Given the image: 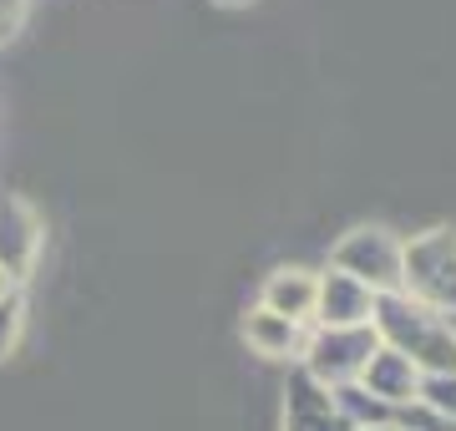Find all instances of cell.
<instances>
[{
	"mask_svg": "<svg viewBox=\"0 0 456 431\" xmlns=\"http://www.w3.org/2000/svg\"><path fill=\"white\" fill-rule=\"evenodd\" d=\"M375 340L395 355H406L421 376H456V325L436 310H426L416 299L395 295H375V315H370Z\"/></svg>",
	"mask_w": 456,
	"mask_h": 431,
	"instance_id": "cell-1",
	"label": "cell"
},
{
	"mask_svg": "<svg viewBox=\"0 0 456 431\" xmlns=\"http://www.w3.org/2000/svg\"><path fill=\"white\" fill-rule=\"evenodd\" d=\"M401 295L456 320V229H426L401 244Z\"/></svg>",
	"mask_w": 456,
	"mask_h": 431,
	"instance_id": "cell-2",
	"label": "cell"
},
{
	"mask_svg": "<svg viewBox=\"0 0 456 431\" xmlns=\"http://www.w3.org/2000/svg\"><path fill=\"white\" fill-rule=\"evenodd\" d=\"M401 244L406 239L391 233L386 224H360L330 249V269L350 274L370 295H395L401 289Z\"/></svg>",
	"mask_w": 456,
	"mask_h": 431,
	"instance_id": "cell-3",
	"label": "cell"
},
{
	"mask_svg": "<svg viewBox=\"0 0 456 431\" xmlns=\"http://www.w3.org/2000/svg\"><path fill=\"white\" fill-rule=\"evenodd\" d=\"M375 330L370 325H355V330H310L305 350H299V370L310 376L314 386L325 391H340V386H355L365 361L375 355Z\"/></svg>",
	"mask_w": 456,
	"mask_h": 431,
	"instance_id": "cell-4",
	"label": "cell"
},
{
	"mask_svg": "<svg viewBox=\"0 0 456 431\" xmlns=\"http://www.w3.org/2000/svg\"><path fill=\"white\" fill-rule=\"evenodd\" d=\"M41 244H46V218L26 199L5 193L0 199V274L20 284L41 259Z\"/></svg>",
	"mask_w": 456,
	"mask_h": 431,
	"instance_id": "cell-5",
	"label": "cell"
},
{
	"mask_svg": "<svg viewBox=\"0 0 456 431\" xmlns=\"http://www.w3.org/2000/svg\"><path fill=\"white\" fill-rule=\"evenodd\" d=\"M370 315H375V295L365 284H355L340 269H325L320 274L310 330H355V325H370Z\"/></svg>",
	"mask_w": 456,
	"mask_h": 431,
	"instance_id": "cell-6",
	"label": "cell"
},
{
	"mask_svg": "<svg viewBox=\"0 0 456 431\" xmlns=\"http://www.w3.org/2000/svg\"><path fill=\"white\" fill-rule=\"evenodd\" d=\"M421 370L406 361V355H395V350L375 346V355L365 361V370H360V391L370 401H380V406H391V411H406V406H416L421 401Z\"/></svg>",
	"mask_w": 456,
	"mask_h": 431,
	"instance_id": "cell-7",
	"label": "cell"
},
{
	"mask_svg": "<svg viewBox=\"0 0 456 431\" xmlns=\"http://www.w3.org/2000/svg\"><path fill=\"white\" fill-rule=\"evenodd\" d=\"M314 295H320V274L305 264H279L259 289V310L284 315L294 325H310L314 320Z\"/></svg>",
	"mask_w": 456,
	"mask_h": 431,
	"instance_id": "cell-8",
	"label": "cell"
},
{
	"mask_svg": "<svg viewBox=\"0 0 456 431\" xmlns=\"http://www.w3.org/2000/svg\"><path fill=\"white\" fill-rule=\"evenodd\" d=\"M284 431H350V427H345L340 406L325 386H314L305 370H294L289 391H284Z\"/></svg>",
	"mask_w": 456,
	"mask_h": 431,
	"instance_id": "cell-9",
	"label": "cell"
},
{
	"mask_svg": "<svg viewBox=\"0 0 456 431\" xmlns=\"http://www.w3.org/2000/svg\"><path fill=\"white\" fill-rule=\"evenodd\" d=\"M310 340V325H294L284 315H269V310H248L244 315V346L264 361H299V350Z\"/></svg>",
	"mask_w": 456,
	"mask_h": 431,
	"instance_id": "cell-10",
	"label": "cell"
},
{
	"mask_svg": "<svg viewBox=\"0 0 456 431\" xmlns=\"http://www.w3.org/2000/svg\"><path fill=\"white\" fill-rule=\"evenodd\" d=\"M20 330H26V299H20V289H16L11 299H0V361L16 355Z\"/></svg>",
	"mask_w": 456,
	"mask_h": 431,
	"instance_id": "cell-11",
	"label": "cell"
},
{
	"mask_svg": "<svg viewBox=\"0 0 456 431\" xmlns=\"http://www.w3.org/2000/svg\"><path fill=\"white\" fill-rule=\"evenodd\" d=\"M421 401L441 416V421H446V427H456V376H426V381H421Z\"/></svg>",
	"mask_w": 456,
	"mask_h": 431,
	"instance_id": "cell-12",
	"label": "cell"
},
{
	"mask_svg": "<svg viewBox=\"0 0 456 431\" xmlns=\"http://www.w3.org/2000/svg\"><path fill=\"white\" fill-rule=\"evenodd\" d=\"M20 20H26V0H0V46L20 31Z\"/></svg>",
	"mask_w": 456,
	"mask_h": 431,
	"instance_id": "cell-13",
	"label": "cell"
},
{
	"mask_svg": "<svg viewBox=\"0 0 456 431\" xmlns=\"http://www.w3.org/2000/svg\"><path fill=\"white\" fill-rule=\"evenodd\" d=\"M16 289H20L16 280H5V274H0V299H11V295H16Z\"/></svg>",
	"mask_w": 456,
	"mask_h": 431,
	"instance_id": "cell-14",
	"label": "cell"
},
{
	"mask_svg": "<svg viewBox=\"0 0 456 431\" xmlns=\"http://www.w3.org/2000/svg\"><path fill=\"white\" fill-rule=\"evenodd\" d=\"M350 431H406V427H395V421H386V427H350Z\"/></svg>",
	"mask_w": 456,
	"mask_h": 431,
	"instance_id": "cell-15",
	"label": "cell"
},
{
	"mask_svg": "<svg viewBox=\"0 0 456 431\" xmlns=\"http://www.w3.org/2000/svg\"><path fill=\"white\" fill-rule=\"evenodd\" d=\"M218 5H248V0H218Z\"/></svg>",
	"mask_w": 456,
	"mask_h": 431,
	"instance_id": "cell-16",
	"label": "cell"
},
{
	"mask_svg": "<svg viewBox=\"0 0 456 431\" xmlns=\"http://www.w3.org/2000/svg\"><path fill=\"white\" fill-rule=\"evenodd\" d=\"M452 325H456V320H452Z\"/></svg>",
	"mask_w": 456,
	"mask_h": 431,
	"instance_id": "cell-17",
	"label": "cell"
},
{
	"mask_svg": "<svg viewBox=\"0 0 456 431\" xmlns=\"http://www.w3.org/2000/svg\"><path fill=\"white\" fill-rule=\"evenodd\" d=\"M452 431H456V427H452Z\"/></svg>",
	"mask_w": 456,
	"mask_h": 431,
	"instance_id": "cell-18",
	"label": "cell"
}]
</instances>
